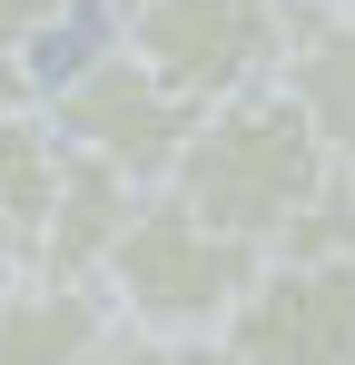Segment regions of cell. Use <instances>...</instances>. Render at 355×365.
<instances>
[{
  "label": "cell",
  "mask_w": 355,
  "mask_h": 365,
  "mask_svg": "<svg viewBox=\"0 0 355 365\" xmlns=\"http://www.w3.org/2000/svg\"><path fill=\"white\" fill-rule=\"evenodd\" d=\"M336 168H346V158L316 138V119L267 79V89H247V99L197 109V138L178 148L168 187L207 227H227V237H247V247H277L296 217L336 187Z\"/></svg>",
  "instance_id": "obj_1"
},
{
  "label": "cell",
  "mask_w": 355,
  "mask_h": 365,
  "mask_svg": "<svg viewBox=\"0 0 355 365\" xmlns=\"http://www.w3.org/2000/svg\"><path fill=\"white\" fill-rule=\"evenodd\" d=\"M257 267H267V247L207 227L178 187H148L128 237H118V257H109V297H118L128 326L187 346V336H227V316L257 287Z\"/></svg>",
  "instance_id": "obj_2"
},
{
  "label": "cell",
  "mask_w": 355,
  "mask_h": 365,
  "mask_svg": "<svg viewBox=\"0 0 355 365\" xmlns=\"http://www.w3.org/2000/svg\"><path fill=\"white\" fill-rule=\"evenodd\" d=\"M118 40L178 99L217 109V99H247L287 69L296 0H118Z\"/></svg>",
  "instance_id": "obj_3"
},
{
  "label": "cell",
  "mask_w": 355,
  "mask_h": 365,
  "mask_svg": "<svg viewBox=\"0 0 355 365\" xmlns=\"http://www.w3.org/2000/svg\"><path fill=\"white\" fill-rule=\"evenodd\" d=\"M50 119H59L69 148L128 168L138 187H168L178 178V148L197 138V99H178L128 40H109V50H89V60L50 89Z\"/></svg>",
  "instance_id": "obj_4"
},
{
  "label": "cell",
  "mask_w": 355,
  "mask_h": 365,
  "mask_svg": "<svg viewBox=\"0 0 355 365\" xmlns=\"http://www.w3.org/2000/svg\"><path fill=\"white\" fill-rule=\"evenodd\" d=\"M227 346L247 365H355V257H267Z\"/></svg>",
  "instance_id": "obj_5"
},
{
  "label": "cell",
  "mask_w": 355,
  "mask_h": 365,
  "mask_svg": "<svg viewBox=\"0 0 355 365\" xmlns=\"http://www.w3.org/2000/svg\"><path fill=\"white\" fill-rule=\"evenodd\" d=\"M118 326V297L89 277H40V267H0V365H89Z\"/></svg>",
  "instance_id": "obj_6"
},
{
  "label": "cell",
  "mask_w": 355,
  "mask_h": 365,
  "mask_svg": "<svg viewBox=\"0 0 355 365\" xmlns=\"http://www.w3.org/2000/svg\"><path fill=\"white\" fill-rule=\"evenodd\" d=\"M138 197H148V187L128 178V168L69 148V178H59V207H50V227H40V257H30V267H40V277L109 287V257H118V237H128V217H138Z\"/></svg>",
  "instance_id": "obj_7"
},
{
  "label": "cell",
  "mask_w": 355,
  "mask_h": 365,
  "mask_svg": "<svg viewBox=\"0 0 355 365\" xmlns=\"http://www.w3.org/2000/svg\"><path fill=\"white\" fill-rule=\"evenodd\" d=\"M59 178H69V138H59L50 99L20 109V119H0V267H30V257H40Z\"/></svg>",
  "instance_id": "obj_8"
},
{
  "label": "cell",
  "mask_w": 355,
  "mask_h": 365,
  "mask_svg": "<svg viewBox=\"0 0 355 365\" xmlns=\"http://www.w3.org/2000/svg\"><path fill=\"white\" fill-rule=\"evenodd\" d=\"M277 89H287L296 109L316 119V138L355 158V10H296V40H287V69H277Z\"/></svg>",
  "instance_id": "obj_9"
},
{
  "label": "cell",
  "mask_w": 355,
  "mask_h": 365,
  "mask_svg": "<svg viewBox=\"0 0 355 365\" xmlns=\"http://www.w3.org/2000/svg\"><path fill=\"white\" fill-rule=\"evenodd\" d=\"M267 257H355V187H346V168H336V187H326Z\"/></svg>",
  "instance_id": "obj_10"
},
{
  "label": "cell",
  "mask_w": 355,
  "mask_h": 365,
  "mask_svg": "<svg viewBox=\"0 0 355 365\" xmlns=\"http://www.w3.org/2000/svg\"><path fill=\"white\" fill-rule=\"evenodd\" d=\"M69 30V0H0V60H40Z\"/></svg>",
  "instance_id": "obj_11"
},
{
  "label": "cell",
  "mask_w": 355,
  "mask_h": 365,
  "mask_svg": "<svg viewBox=\"0 0 355 365\" xmlns=\"http://www.w3.org/2000/svg\"><path fill=\"white\" fill-rule=\"evenodd\" d=\"M89 365H178V336H148V326H118V336H109V346H99Z\"/></svg>",
  "instance_id": "obj_12"
},
{
  "label": "cell",
  "mask_w": 355,
  "mask_h": 365,
  "mask_svg": "<svg viewBox=\"0 0 355 365\" xmlns=\"http://www.w3.org/2000/svg\"><path fill=\"white\" fill-rule=\"evenodd\" d=\"M50 89H40V69L30 60H0V119H20V109H40Z\"/></svg>",
  "instance_id": "obj_13"
},
{
  "label": "cell",
  "mask_w": 355,
  "mask_h": 365,
  "mask_svg": "<svg viewBox=\"0 0 355 365\" xmlns=\"http://www.w3.org/2000/svg\"><path fill=\"white\" fill-rule=\"evenodd\" d=\"M178 365H247V356H237L227 336H187V346H178Z\"/></svg>",
  "instance_id": "obj_14"
},
{
  "label": "cell",
  "mask_w": 355,
  "mask_h": 365,
  "mask_svg": "<svg viewBox=\"0 0 355 365\" xmlns=\"http://www.w3.org/2000/svg\"><path fill=\"white\" fill-rule=\"evenodd\" d=\"M346 187H355V158H346Z\"/></svg>",
  "instance_id": "obj_15"
},
{
  "label": "cell",
  "mask_w": 355,
  "mask_h": 365,
  "mask_svg": "<svg viewBox=\"0 0 355 365\" xmlns=\"http://www.w3.org/2000/svg\"><path fill=\"white\" fill-rule=\"evenodd\" d=\"M336 10H355V0H336Z\"/></svg>",
  "instance_id": "obj_16"
}]
</instances>
